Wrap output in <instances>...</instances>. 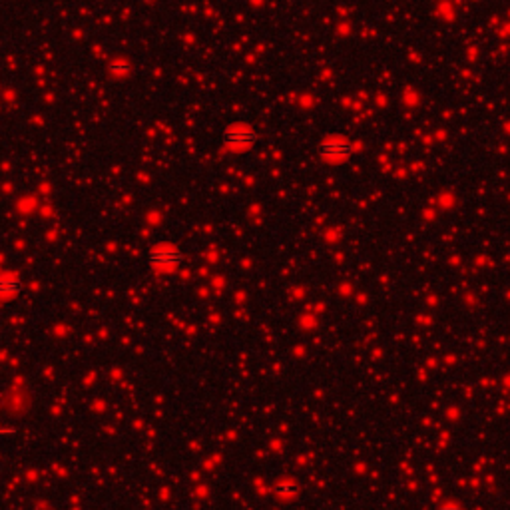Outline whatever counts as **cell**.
Wrapping results in <instances>:
<instances>
[{
    "instance_id": "3957f363",
    "label": "cell",
    "mask_w": 510,
    "mask_h": 510,
    "mask_svg": "<svg viewBox=\"0 0 510 510\" xmlns=\"http://www.w3.org/2000/svg\"><path fill=\"white\" fill-rule=\"evenodd\" d=\"M223 138L231 146H251V144H255L257 136L251 128H229Z\"/></svg>"
},
{
    "instance_id": "277c9868",
    "label": "cell",
    "mask_w": 510,
    "mask_h": 510,
    "mask_svg": "<svg viewBox=\"0 0 510 510\" xmlns=\"http://www.w3.org/2000/svg\"><path fill=\"white\" fill-rule=\"evenodd\" d=\"M22 291V283L16 277H0V295H16Z\"/></svg>"
},
{
    "instance_id": "8992f818",
    "label": "cell",
    "mask_w": 510,
    "mask_h": 510,
    "mask_svg": "<svg viewBox=\"0 0 510 510\" xmlns=\"http://www.w3.org/2000/svg\"><path fill=\"white\" fill-rule=\"evenodd\" d=\"M110 72L116 74V76H126L130 72V64L128 62H114V64H110Z\"/></svg>"
},
{
    "instance_id": "5b68a950",
    "label": "cell",
    "mask_w": 510,
    "mask_h": 510,
    "mask_svg": "<svg viewBox=\"0 0 510 510\" xmlns=\"http://www.w3.org/2000/svg\"><path fill=\"white\" fill-rule=\"evenodd\" d=\"M299 491V486L293 482V480H283V482H279V484H275V492L277 494H297Z\"/></svg>"
},
{
    "instance_id": "7a4b0ae2",
    "label": "cell",
    "mask_w": 510,
    "mask_h": 510,
    "mask_svg": "<svg viewBox=\"0 0 510 510\" xmlns=\"http://www.w3.org/2000/svg\"><path fill=\"white\" fill-rule=\"evenodd\" d=\"M319 154L325 160H345L347 156L353 154V146L347 142H325L319 146Z\"/></svg>"
},
{
    "instance_id": "6da1fadb",
    "label": "cell",
    "mask_w": 510,
    "mask_h": 510,
    "mask_svg": "<svg viewBox=\"0 0 510 510\" xmlns=\"http://www.w3.org/2000/svg\"><path fill=\"white\" fill-rule=\"evenodd\" d=\"M147 261L152 265H158V267H174V265H180L183 261L182 251L174 249V247H160V249H154L150 251L147 255Z\"/></svg>"
}]
</instances>
